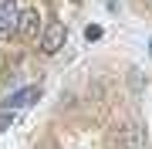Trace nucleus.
<instances>
[{
    "label": "nucleus",
    "mask_w": 152,
    "mask_h": 149,
    "mask_svg": "<svg viewBox=\"0 0 152 149\" xmlns=\"http://www.w3.org/2000/svg\"><path fill=\"white\" fill-rule=\"evenodd\" d=\"M85 37H88V41H98V37H102V27H98V24H91V27H85Z\"/></svg>",
    "instance_id": "obj_7"
},
{
    "label": "nucleus",
    "mask_w": 152,
    "mask_h": 149,
    "mask_svg": "<svg viewBox=\"0 0 152 149\" xmlns=\"http://www.w3.org/2000/svg\"><path fill=\"white\" fill-rule=\"evenodd\" d=\"M10 126H14V112H10V109H4V112H0V132H7Z\"/></svg>",
    "instance_id": "obj_6"
},
{
    "label": "nucleus",
    "mask_w": 152,
    "mask_h": 149,
    "mask_svg": "<svg viewBox=\"0 0 152 149\" xmlns=\"http://www.w3.org/2000/svg\"><path fill=\"white\" fill-rule=\"evenodd\" d=\"M41 149H54V142H44V146H41Z\"/></svg>",
    "instance_id": "obj_9"
},
{
    "label": "nucleus",
    "mask_w": 152,
    "mask_h": 149,
    "mask_svg": "<svg viewBox=\"0 0 152 149\" xmlns=\"http://www.w3.org/2000/svg\"><path fill=\"white\" fill-rule=\"evenodd\" d=\"M37 31H41V14L37 10H24L20 21H17V37L31 41V37H37Z\"/></svg>",
    "instance_id": "obj_5"
},
{
    "label": "nucleus",
    "mask_w": 152,
    "mask_h": 149,
    "mask_svg": "<svg viewBox=\"0 0 152 149\" xmlns=\"http://www.w3.org/2000/svg\"><path fill=\"white\" fill-rule=\"evenodd\" d=\"M112 149H149V132L142 126H125L112 136Z\"/></svg>",
    "instance_id": "obj_1"
},
{
    "label": "nucleus",
    "mask_w": 152,
    "mask_h": 149,
    "mask_svg": "<svg viewBox=\"0 0 152 149\" xmlns=\"http://www.w3.org/2000/svg\"><path fill=\"white\" fill-rule=\"evenodd\" d=\"M149 51H152V44H149Z\"/></svg>",
    "instance_id": "obj_10"
},
{
    "label": "nucleus",
    "mask_w": 152,
    "mask_h": 149,
    "mask_svg": "<svg viewBox=\"0 0 152 149\" xmlns=\"http://www.w3.org/2000/svg\"><path fill=\"white\" fill-rule=\"evenodd\" d=\"M17 21H20L17 0H0V34H17Z\"/></svg>",
    "instance_id": "obj_4"
},
{
    "label": "nucleus",
    "mask_w": 152,
    "mask_h": 149,
    "mask_svg": "<svg viewBox=\"0 0 152 149\" xmlns=\"http://www.w3.org/2000/svg\"><path fill=\"white\" fill-rule=\"evenodd\" d=\"M37 98H41V85H27V88H17L14 95H7L4 109H10V112H20V109H27V105H34Z\"/></svg>",
    "instance_id": "obj_3"
},
{
    "label": "nucleus",
    "mask_w": 152,
    "mask_h": 149,
    "mask_svg": "<svg viewBox=\"0 0 152 149\" xmlns=\"http://www.w3.org/2000/svg\"><path fill=\"white\" fill-rule=\"evenodd\" d=\"M108 4V10H118V0H105Z\"/></svg>",
    "instance_id": "obj_8"
},
{
    "label": "nucleus",
    "mask_w": 152,
    "mask_h": 149,
    "mask_svg": "<svg viewBox=\"0 0 152 149\" xmlns=\"http://www.w3.org/2000/svg\"><path fill=\"white\" fill-rule=\"evenodd\" d=\"M64 37H68L64 24H61V21H51L48 27H44V34H41V51H44V54H58V51L64 48Z\"/></svg>",
    "instance_id": "obj_2"
}]
</instances>
